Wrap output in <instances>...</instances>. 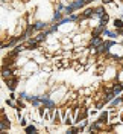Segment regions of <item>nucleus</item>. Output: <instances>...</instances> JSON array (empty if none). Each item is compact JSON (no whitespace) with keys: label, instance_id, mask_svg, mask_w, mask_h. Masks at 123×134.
<instances>
[{"label":"nucleus","instance_id":"f257e3e1","mask_svg":"<svg viewBox=\"0 0 123 134\" xmlns=\"http://www.w3.org/2000/svg\"><path fill=\"white\" fill-rule=\"evenodd\" d=\"M12 76V69L9 66H3L2 67V78L3 79H9Z\"/></svg>","mask_w":123,"mask_h":134},{"label":"nucleus","instance_id":"f03ea898","mask_svg":"<svg viewBox=\"0 0 123 134\" xmlns=\"http://www.w3.org/2000/svg\"><path fill=\"white\" fill-rule=\"evenodd\" d=\"M91 47H97V46H100V44H102V40H100V37H99V35H94V38H93V40H91Z\"/></svg>","mask_w":123,"mask_h":134},{"label":"nucleus","instance_id":"7ed1b4c3","mask_svg":"<svg viewBox=\"0 0 123 134\" xmlns=\"http://www.w3.org/2000/svg\"><path fill=\"white\" fill-rule=\"evenodd\" d=\"M8 81V87L11 88V90H14L15 88V85H17V78H14V76H11L9 79H6Z\"/></svg>","mask_w":123,"mask_h":134},{"label":"nucleus","instance_id":"20e7f679","mask_svg":"<svg viewBox=\"0 0 123 134\" xmlns=\"http://www.w3.org/2000/svg\"><path fill=\"white\" fill-rule=\"evenodd\" d=\"M85 5V0H76L73 5H72V9H78V8H82Z\"/></svg>","mask_w":123,"mask_h":134},{"label":"nucleus","instance_id":"39448f33","mask_svg":"<svg viewBox=\"0 0 123 134\" xmlns=\"http://www.w3.org/2000/svg\"><path fill=\"white\" fill-rule=\"evenodd\" d=\"M108 20H109V15H108V14H105V12H103V14H102V15H100V25H107L108 23Z\"/></svg>","mask_w":123,"mask_h":134},{"label":"nucleus","instance_id":"423d86ee","mask_svg":"<svg viewBox=\"0 0 123 134\" xmlns=\"http://www.w3.org/2000/svg\"><path fill=\"white\" fill-rule=\"evenodd\" d=\"M122 90H123V84H115L114 88H113V93H114V94H119Z\"/></svg>","mask_w":123,"mask_h":134},{"label":"nucleus","instance_id":"0eeeda50","mask_svg":"<svg viewBox=\"0 0 123 134\" xmlns=\"http://www.w3.org/2000/svg\"><path fill=\"white\" fill-rule=\"evenodd\" d=\"M91 15H94V9H85V12L82 14V18H88Z\"/></svg>","mask_w":123,"mask_h":134},{"label":"nucleus","instance_id":"6e6552de","mask_svg":"<svg viewBox=\"0 0 123 134\" xmlns=\"http://www.w3.org/2000/svg\"><path fill=\"white\" fill-rule=\"evenodd\" d=\"M103 31H105V26H103V25H100L99 27H96V29L93 31V35H100V34L103 32Z\"/></svg>","mask_w":123,"mask_h":134},{"label":"nucleus","instance_id":"1a4fd4ad","mask_svg":"<svg viewBox=\"0 0 123 134\" xmlns=\"http://www.w3.org/2000/svg\"><path fill=\"white\" fill-rule=\"evenodd\" d=\"M44 38H46V34H44V32H40L38 35H37V37H35V38H33V40H35V41H38V43H40V41H43Z\"/></svg>","mask_w":123,"mask_h":134},{"label":"nucleus","instance_id":"9d476101","mask_svg":"<svg viewBox=\"0 0 123 134\" xmlns=\"http://www.w3.org/2000/svg\"><path fill=\"white\" fill-rule=\"evenodd\" d=\"M107 119H108V114H107V113H102V114H100V117H99V122L107 124Z\"/></svg>","mask_w":123,"mask_h":134},{"label":"nucleus","instance_id":"9b49d317","mask_svg":"<svg viewBox=\"0 0 123 134\" xmlns=\"http://www.w3.org/2000/svg\"><path fill=\"white\" fill-rule=\"evenodd\" d=\"M102 14H103V8H102V6H99V8H96V9H94V15L100 17Z\"/></svg>","mask_w":123,"mask_h":134},{"label":"nucleus","instance_id":"f8f14e48","mask_svg":"<svg viewBox=\"0 0 123 134\" xmlns=\"http://www.w3.org/2000/svg\"><path fill=\"white\" fill-rule=\"evenodd\" d=\"M114 26L117 27V29H122V27H123V21H122V20H117V18H115V20H114Z\"/></svg>","mask_w":123,"mask_h":134},{"label":"nucleus","instance_id":"ddd939ff","mask_svg":"<svg viewBox=\"0 0 123 134\" xmlns=\"http://www.w3.org/2000/svg\"><path fill=\"white\" fill-rule=\"evenodd\" d=\"M26 133H29V134H32V133H37V128L35 126H26Z\"/></svg>","mask_w":123,"mask_h":134},{"label":"nucleus","instance_id":"4468645a","mask_svg":"<svg viewBox=\"0 0 123 134\" xmlns=\"http://www.w3.org/2000/svg\"><path fill=\"white\" fill-rule=\"evenodd\" d=\"M46 26V23H43V21H38L37 25H33V29H43Z\"/></svg>","mask_w":123,"mask_h":134},{"label":"nucleus","instance_id":"2eb2a0df","mask_svg":"<svg viewBox=\"0 0 123 134\" xmlns=\"http://www.w3.org/2000/svg\"><path fill=\"white\" fill-rule=\"evenodd\" d=\"M66 124L67 125H72V119L70 117H66Z\"/></svg>","mask_w":123,"mask_h":134},{"label":"nucleus","instance_id":"dca6fc26","mask_svg":"<svg viewBox=\"0 0 123 134\" xmlns=\"http://www.w3.org/2000/svg\"><path fill=\"white\" fill-rule=\"evenodd\" d=\"M123 99H115L114 102H113V105H117V104H120V102H122Z\"/></svg>","mask_w":123,"mask_h":134},{"label":"nucleus","instance_id":"f3484780","mask_svg":"<svg viewBox=\"0 0 123 134\" xmlns=\"http://www.w3.org/2000/svg\"><path fill=\"white\" fill-rule=\"evenodd\" d=\"M120 32H122V34H123V27H122V29H120Z\"/></svg>","mask_w":123,"mask_h":134}]
</instances>
